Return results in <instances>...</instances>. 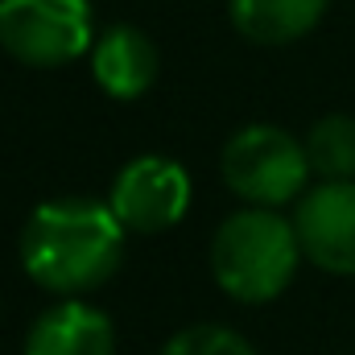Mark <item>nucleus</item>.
Segmentation results:
<instances>
[{
    "mask_svg": "<svg viewBox=\"0 0 355 355\" xmlns=\"http://www.w3.org/2000/svg\"><path fill=\"white\" fill-rule=\"evenodd\" d=\"M310 170L327 182H352L355 178V120L352 116H327L306 137Z\"/></svg>",
    "mask_w": 355,
    "mask_h": 355,
    "instance_id": "10",
    "label": "nucleus"
},
{
    "mask_svg": "<svg viewBox=\"0 0 355 355\" xmlns=\"http://www.w3.org/2000/svg\"><path fill=\"white\" fill-rule=\"evenodd\" d=\"M223 182L252 207H281L293 202L306 190L310 178V157L306 145L293 141L285 128L272 124H252L240 128L223 145Z\"/></svg>",
    "mask_w": 355,
    "mask_h": 355,
    "instance_id": "3",
    "label": "nucleus"
},
{
    "mask_svg": "<svg viewBox=\"0 0 355 355\" xmlns=\"http://www.w3.org/2000/svg\"><path fill=\"white\" fill-rule=\"evenodd\" d=\"M116 352V331L103 310L87 302H58L25 335V355H112Z\"/></svg>",
    "mask_w": 355,
    "mask_h": 355,
    "instance_id": "7",
    "label": "nucleus"
},
{
    "mask_svg": "<svg viewBox=\"0 0 355 355\" xmlns=\"http://www.w3.org/2000/svg\"><path fill=\"white\" fill-rule=\"evenodd\" d=\"M124 223L112 202L58 198L42 202L21 227V265L50 293L99 289L124 261Z\"/></svg>",
    "mask_w": 355,
    "mask_h": 355,
    "instance_id": "1",
    "label": "nucleus"
},
{
    "mask_svg": "<svg viewBox=\"0 0 355 355\" xmlns=\"http://www.w3.org/2000/svg\"><path fill=\"white\" fill-rule=\"evenodd\" d=\"M107 202L128 232H166L190 207V178L170 157H137L116 174Z\"/></svg>",
    "mask_w": 355,
    "mask_h": 355,
    "instance_id": "5",
    "label": "nucleus"
},
{
    "mask_svg": "<svg viewBox=\"0 0 355 355\" xmlns=\"http://www.w3.org/2000/svg\"><path fill=\"white\" fill-rule=\"evenodd\" d=\"M162 355H257L227 327H186L162 347Z\"/></svg>",
    "mask_w": 355,
    "mask_h": 355,
    "instance_id": "11",
    "label": "nucleus"
},
{
    "mask_svg": "<svg viewBox=\"0 0 355 355\" xmlns=\"http://www.w3.org/2000/svg\"><path fill=\"white\" fill-rule=\"evenodd\" d=\"M91 71L112 99H137L157 79V50L141 29L112 25L107 33H99L91 50Z\"/></svg>",
    "mask_w": 355,
    "mask_h": 355,
    "instance_id": "8",
    "label": "nucleus"
},
{
    "mask_svg": "<svg viewBox=\"0 0 355 355\" xmlns=\"http://www.w3.org/2000/svg\"><path fill=\"white\" fill-rule=\"evenodd\" d=\"M322 12H327V0H232L236 29L261 46L297 42L318 25Z\"/></svg>",
    "mask_w": 355,
    "mask_h": 355,
    "instance_id": "9",
    "label": "nucleus"
},
{
    "mask_svg": "<svg viewBox=\"0 0 355 355\" xmlns=\"http://www.w3.org/2000/svg\"><path fill=\"white\" fill-rule=\"evenodd\" d=\"M293 227L302 252L318 268L355 277V178L322 182L310 194H302Z\"/></svg>",
    "mask_w": 355,
    "mask_h": 355,
    "instance_id": "6",
    "label": "nucleus"
},
{
    "mask_svg": "<svg viewBox=\"0 0 355 355\" xmlns=\"http://www.w3.org/2000/svg\"><path fill=\"white\" fill-rule=\"evenodd\" d=\"M0 46L25 67H62L91 46V4L0 0Z\"/></svg>",
    "mask_w": 355,
    "mask_h": 355,
    "instance_id": "4",
    "label": "nucleus"
},
{
    "mask_svg": "<svg viewBox=\"0 0 355 355\" xmlns=\"http://www.w3.org/2000/svg\"><path fill=\"white\" fill-rule=\"evenodd\" d=\"M302 257L297 227L272 207L236 211L211 240V272L236 302H272L285 293Z\"/></svg>",
    "mask_w": 355,
    "mask_h": 355,
    "instance_id": "2",
    "label": "nucleus"
}]
</instances>
